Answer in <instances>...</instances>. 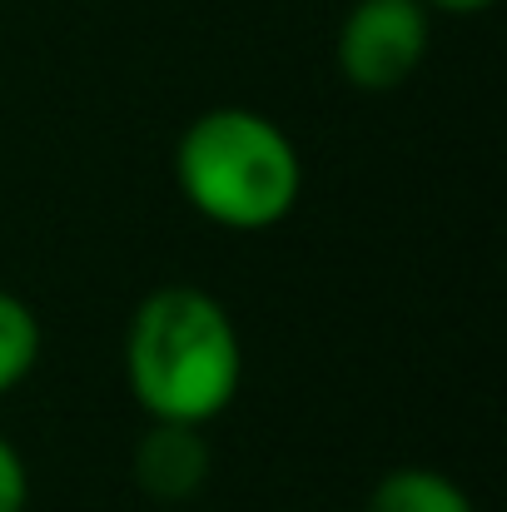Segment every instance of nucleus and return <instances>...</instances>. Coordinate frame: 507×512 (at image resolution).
I'll list each match as a JSON object with an SVG mask.
<instances>
[{"instance_id": "nucleus-1", "label": "nucleus", "mask_w": 507, "mask_h": 512, "mask_svg": "<svg viewBox=\"0 0 507 512\" xmlns=\"http://www.w3.org/2000/svg\"><path fill=\"white\" fill-rule=\"evenodd\" d=\"M239 378L244 343L214 294L165 284L135 304L125 329V383L150 423L204 428L234 403Z\"/></svg>"}, {"instance_id": "nucleus-8", "label": "nucleus", "mask_w": 507, "mask_h": 512, "mask_svg": "<svg viewBox=\"0 0 507 512\" xmlns=\"http://www.w3.org/2000/svg\"><path fill=\"white\" fill-rule=\"evenodd\" d=\"M423 5L448 10V15H478V10H488V5H498V0H423Z\"/></svg>"}, {"instance_id": "nucleus-2", "label": "nucleus", "mask_w": 507, "mask_h": 512, "mask_svg": "<svg viewBox=\"0 0 507 512\" xmlns=\"http://www.w3.org/2000/svg\"><path fill=\"white\" fill-rule=\"evenodd\" d=\"M174 184L199 219L234 234H259L294 214L304 194V160L269 115L219 105L179 135Z\"/></svg>"}, {"instance_id": "nucleus-6", "label": "nucleus", "mask_w": 507, "mask_h": 512, "mask_svg": "<svg viewBox=\"0 0 507 512\" xmlns=\"http://www.w3.org/2000/svg\"><path fill=\"white\" fill-rule=\"evenodd\" d=\"M40 319H35V309L20 299V294H10V289H0V398L5 393H15L30 373H35V363H40Z\"/></svg>"}, {"instance_id": "nucleus-7", "label": "nucleus", "mask_w": 507, "mask_h": 512, "mask_svg": "<svg viewBox=\"0 0 507 512\" xmlns=\"http://www.w3.org/2000/svg\"><path fill=\"white\" fill-rule=\"evenodd\" d=\"M30 503V473L10 438H0V512H25Z\"/></svg>"}, {"instance_id": "nucleus-4", "label": "nucleus", "mask_w": 507, "mask_h": 512, "mask_svg": "<svg viewBox=\"0 0 507 512\" xmlns=\"http://www.w3.org/2000/svg\"><path fill=\"white\" fill-rule=\"evenodd\" d=\"M209 478V443L189 423H150L135 443V483L155 503H184Z\"/></svg>"}, {"instance_id": "nucleus-5", "label": "nucleus", "mask_w": 507, "mask_h": 512, "mask_svg": "<svg viewBox=\"0 0 507 512\" xmlns=\"http://www.w3.org/2000/svg\"><path fill=\"white\" fill-rule=\"evenodd\" d=\"M368 512H478L473 498L438 468H393L373 483Z\"/></svg>"}, {"instance_id": "nucleus-3", "label": "nucleus", "mask_w": 507, "mask_h": 512, "mask_svg": "<svg viewBox=\"0 0 507 512\" xmlns=\"http://www.w3.org/2000/svg\"><path fill=\"white\" fill-rule=\"evenodd\" d=\"M338 75L368 95L398 90L428 55L423 0H358L338 25Z\"/></svg>"}]
</instances>
